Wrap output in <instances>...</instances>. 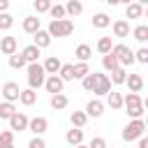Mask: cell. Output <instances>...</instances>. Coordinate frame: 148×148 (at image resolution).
I'll return each mask as SVG.
<instances>
[{
	"instance_id": "1",
	"label": "cell",
	"mask_w": 148,
	"mask_h": 148,
	"mask_svg": "<svg viewBox=\"0 0 148 148\" xmlns=\"http://www.w3.org/2000/svg\"><path fill=\"white\" fill-rule=\"evenodd\" d=\"M44 79H46V72L39 62H30L28 65V86L35 90V88H42L44 86Z\"/></svg>"
},
{
	"instance_id": "2",
	"label": "cell",
	"mask_w": 148,
	"mask_h": 148,
	"mask_svg": "<svg viewBox=\"0 0 148 148\" xmlns=\"http://www.w3.org/2000/svg\"><path fill=\"white\" fill-rule=\"evenodd\" d=\"M51 37H67V35H72L74 32V23L69 21V18H60V21H51V25H49V30H46Z\"/></svg>"
},
{
	"instance_id": "3",
	"label": "cell",
	"mask_w": 148,
	"mask_h": 148,
	"mask_svg": "<svg viewBox=\"0 0 148 148\" xmlns=\"http://www.w3.org/2000/svg\"><path fill=\"white\" fill-rule=\"evenodd\" d=\"M143 130H146V123H143L141 118H134V120H130V123L125 125L123 139H125V141H134V139L143 136Z\"/></svg>"
},
{
	"instance_id": "4",
	"label": "cell",
	"mask_w": 148,
	"mask_h": 148,
	"mask_svg": "<svg viewBox=\"0 0 148 148\" xmlns=\"http://www.w3.org/2000/svg\"><path fill=\"white\" fill-rule=\"evenodd\" d=\"M111 56L118 60L120 67H127V65L134 62V53H132L130 46H125V44H116V46H111Z\"/></svg>"
},
{
	"instance_id": "5",
	"label": "cell",
	"mask_w": 148,
	"mask_h": 148,
	"mask_svg": "<svg viewBox=\"0 0 148 148\" xmlns=\"http://www.w3.org/2000/svg\"><path fill=\"white\" fill-rule=\"evenodd\" d=\"M62 86H65V81H62L58 74H49V76L44 79V88H46L51 95H58V92H62Z\"/></svg>"
},
{
	"instance_id": "6",
	"label": "cell",
	"mask_w": 148,
	"mask_h": 148,
	"mask_svg": "<svg viewBox=\"0 0 148 148\" xmlns=\"http://www.w3.org/2000/svg\"><path fill=\"white\" fill-rule=\"evenodd\" d=\"M18 95H21V88H18V83H14V81H7L5 86H2V97H5V102H16L18 99Z\"/></svg>"
},
{
	"instance_id": "7",
	"label": "cell",
	"mask_w": 148,
	"mask_h": 148,
	"mask_svg": "<svg viewBox=\"0 0 148 148\" xmlns=\"http://www.w3.org/2000/svg\"><path fill=\"white\" fill-rule=\"evenodd\" d=\"M28 130H30L35 136H42V134L49 130V120H46V118H42V116H37V118L28 120Z\"/></svg>"
},
{
	"instance_id": "8",
	"label": "cell",
	"mask_w": 148,
	"mask_h": 148,
	"mask_svg": "<svg viewBox=\"0 0 148 148\" xmlns=\"http://www.w3.org/2000/svg\"><path fill=\"white\" fill-rule=\"evenodd\" d=\"M9 130H12V132H23V130H28V116L16 111V113L9 118Z\"/></svg>"
},
{
	"instance_id": "9",
	"label": "cell",
	"mask_w": 148,
	"mask_h": 148,
	"mask_svg": "<svg viewBox=\"0 0 148 148\" xmlns=\"http://www.w3.org/2000/svg\"><path fill=\"white\" fill-rule=\"evenodd\" d=\"M97 74V83H95V95H106L109 90H111V81H109V76L106 74H99V72H95Z\"/></svg>"
},
{
	"instance_id": "10",
	"label": "cell",
	"mask_w": 148,
	"mask_h": 148,
	"mask_svg": "<svg viewBox=\"0 0 148 148\" xmlns=\"http://www.w3.org/2000/svg\"><path fill=\"white\" fill-rule=\"evenodd\" d=\"M86 116H92V118H99L102 113H104V104L99 102V99H90L88 104H86V111H83Z\"/></svg>"
},
{
	"instance_id": "11",
	"label": "cell",
	"mask_w": 148,
	"mask_h": 148,
	"mask_svg": "<svg viewBox=\"0 0 148 148\" xmlns=\"http://www.w3.org/2000/svg\"><path fill=\"white\" fill-rule=\"evenodd\" d=\"M65 139H67L69 146H79V143H83V130L81 127H72V130H67Z\"/></svg>"
},
{
	"instance_id": "12",
	"label": "cell",
	"mask_w": 148,
	"mask_h": 148,
	"mask_svg": "<svg viewBox=\"0 0 148 148\" xmlns=\"http://www.w3.org/2000/svg\"><path fill=\"white\" fill-rule=\"evenodd\" d=\"M32 44H35V46L42 51V49H46V46L51 44V35H49L46 30H42V28H39V30L35 32V42H32Z\"/></svg>"
},
{
	"instance_id": "13",
	"label": "cell",
	"mask_w": 148,
	"mask_h": 148,
	"mask_svg": "<svg viewBox=\"0 0 148 148\" xmlns=\"http://www.w3.org/2000/svg\"><path fill=\"white\" fill-rule=\"evenodd\" d=\"M60 65H62V62H60V58H58V56H49V58L44 60V65H42V67H44V72H46V74H58Z\"/></svg>"
},
{
	"instance_id": "14",
	"label": "cell",
	"mask_w": 148,
	"mask_h": 148,
	"mask_svg": "<svg viewBox=\"0 0 148 148\" xmlns=\"http://www.w3.org/2000/svg\"><path fill=\"white\" fill-rule=\"evenodd\" d=\"M125 83L130 86V92H141V88H143V79H141V74H127Z\"/></svg>"
},
{
	"instance_id": "15",
	"label": "cell",
	"mask_w": 148,
	"mask_h": 148,
	"mask_svg": "<svg viewBox=\"0 0 148 148\" xmlns=\"http://www.w3.org/2000/svg\"><path fill=\"white\" fill-rule=\"evenodd\" d=\"M0 51L5 56L16 53V37H0Z\"/></svg>"
},
{
	"instance_id": "16",
	"label": "cell",
	"mask_w": 148,
	"mask_h": 148,
	"mask_svg": "<svg viewBox=\"0 0 148 148\" xmlns=\"http://www.w3.org/2000/svg\"><path fill=\"white\" fill-rule=\"evenodd\" d=\"M18 102H21L23 106H32V104L37 102V92H35L32 88H25V90H21V95H18Z\"/></svg>"
},
{
	"instance_id": "17",
	"label": "cell",
	"mask_w": 148,
	"mask_h": 148,
	"mask_svg": "<svg viewBox=\"0 0 148 148\" xmlns=\"http://www.w3.org/2000/svg\"><path fill=\"white\" fill-rule=\"evenodd\" d=\"M106 104H109L113 111L123 109V95H120V92H116V90H109V92H106Z\"/></svg>"
},
{
	"instance_id": "18",
	"label": "cell",
	"mask_w": 148,
	"mask_h": 148,
	"mask_svg": "<svg viewBox=\"0 0 148 148\" xmlns=\"http://www.w3.org/2000/svg\"><path fill=\"white\" fill-rule=\"evenodd\" d=\"M81 12H83L81 0H67V5H65V16H79Z\"/></svg>"
},
{
	"instance_id": "19",
	"label": "cell",
	"mask_w": 148,
	"mask_h": 148,
	"mask_svg": "<svg viewBox=\"0 0 148 148\" xmlns=\"http://www.w3.org/2000/svg\"><path fill=\"white\" fill-rule=\"evenodd\" d=\"M125 16H127V18H141V16H143V7H141L139 2H130V5L125 7Z\"/></svg>"
},
{
	"instance_id": "20",
	"label": "cell",
	"mask_w": 148,
	"mask_h": 148,
	"mask_svg": "<svg viewBox=\"0 0 148 148\" xmlns=\"http://www.w3.org/2000/svg\"><path fill=\"white\" fill-rule=\"evenodd\" d=\"M23 30H25L28 35H35V32L39 30V18H37V16H25V18H23Z\"/></svg>"
},
{
	"instance_id": "21",
	"label": "cell",
	"mask_w": 148,
	"mask_h": 148,
	"mask_svg": "<svg viewBox=\"0 0 148 148\" xmlns=\"http://www.w3.org/2000/svg\"><path fill=\"white\" fill-rule=\"evenodd\" d=\"M21 56L25 58L28 65H30V62H37V58H39V49H37L35 44H30V46H25V49L21 51Z\"/></svg>"
},
{
	"instance_id": "22",
	"label": "cell",
	"mask_w": 148,
	"mask_h": 148,
	"mask_svg": "<svg viewBox=\"0 0 148 148\" xmlns=\"http://www.w3.org/2000/svg\"><path fill=\"white\" fill-rule=\"evenodd\" d=\"M67 104H69L67 95H62V92H58V95H51V109H56V111H62Z\"/></svg>"
},
{
	"instance_id": "23",
	"label": "cell",
	"mask_w": 148,
	"mask_h": 148,
	"mask_svg": "<svg viewBox=\"0 0 148 148\" xmlns=\"http://www.w3.org/2000/svg\"><path fill=\"white\" fill-rule=\"evenodd\" d=\"M74 56L79 58V62H88V58L92 56V49H90L88 44H79L76 51H74Z\"/></svg>"
},
{
	"instance_id": "24",
	"label": "cell",
	"mask_w": 148,
	"mask_h": 148,
	"mask_svg": "<svg viewBox=\"0 0 148 148\" xmlns=\"http://www.w3.org/2000/svg\"><path fill=\"white\" fill-rule=\"evenodd\" d=\"M92 25H95V28H109V25H111V16L104 14V12H99V14L92 16Z\"/></svg>"
},
{
	"instance_id": "25",
	"label": "cell",
	"mask_w": 148,
	"mask_h": 148,
	"mask_svg": "<svg viewBox=\"0 0 148 148\" xmlns=\"http://www.w3.org/2000/svg\"><path fill=\"white\" fill-rule=\"evenodd\" d=\"M14 113H16V109L12 102H0V120H9Z\"/></svg>"
},
{
	"instance_id": "26",
	"label": "cell",
	"mask_w": 148,
	"mask_h": 148,
	"mask_svg": "<svg viewBox=\"0 0 148 148\" xmlns=\"http://www.w3.org/2000/svg\"><path fill=\"white\" fill-rule=\"evenodd\" d=\"M113 35L116 37H127L130 35V23L127 21H116L113 23Z\"/></svg>"
},
{
	"instance_id": "27",
	"label": "cell",
	"mask_w": 148,
	"mask_h": 148,
	"mask_svg": "<svg viewBox=\"0 0 148 148\" xmlns=\"http://www.w3.org/2000/svg\"><path fill=\"white\" fill-rule=\"evenodd\" d=\"M58 76L62 79V81H74V65H60V69H58Z\"/></svg>"
},
{
	"instance_id": "28",
	"label": "cell",
	"mask_w": 148,
	"mask_h": 148,
	"mask_svg": "<svg viewBox=\"0 0 148 148\" xmlns=\"http://www.w3.org/2000/svg\"><path fill=\"white\" fill-rule=\"evenodd\" d=\"M95 83H97V74H95V72H90V74H86V76L81 79V86H83V90H88V92L95 90Z\"/></svg>"
},
{
	"instance_id": "29",
	"label": "cell",
	"mask_w": 148,
	"mask_h": 148,
	"mask_svg": "<svg viewBox=\"0 0 148 148\" xmlns=\"http://www.w3.org/2000/svg\"><path fill=\"white\" fill-rule=\"evenodd\" d=\"M125 79H127V72H125V67H116V69L111 72V79H109V81L118 86V83H125Z\"/></svg>"
},
{
	"instance_id": "30",
	"label": "cell",
	"mask_w": 148,
	"mask_h": 148,
	"mask_svg": "<svg viewBox=\"0 0 148 148\" xmlns=\"http://www.w3.org/2000/svg\"><path fill=\"white\" fill-rule=\"evenodd\" d=\"M28 62H25V58L21 56V53H12L9 56V67L12 69H21V67H25Z\"/></svg>"
},
{
	"instance_id": "31",
	"label": "cell",
	"mask_w": 148,
	"mask_h": 148,
	"mask_svg": "<svg viewBox=\"0 0 148 148\" xmlns=\"http://www.w3.org/2000/svg\"><path fill=\"white\" fill-rule=\"evenodd\" d=\"M102 65H104V69H106V72H113L116 67H120V65H118V60L111 56V51H109V53H104V58H102Z\"/></svg>"
},
{
	"instance_id": "32",
	"label": "cell",
	"mask_w": 148,
	"mask_h": 148,
	"mask_svg": "<svg viewBox=\"0 0 148 148\" xmlns=\"http://www.w3.org/2000/svg\"><path fill=\"white\" fill-rule=\"evenodd\" d=\"M136 104H143L141 97H139V92H127V95L123 97V106H125V109H127V106H136Z\"/></svg>"
},
{
	"instance_id": "33",
	"label": "cell",
	"mask_w": 148,
	"mask_h": 148,
	"mask_svg": "<svg viewBox=\"0 0 148 148\" xmlns=\"http://www.w3.org/2000/svg\"><path fill=\"white\" fill-rule=\"evenodd\" d=\"M88 120V116L83 111H72V127H83Z\"/></svg>"
},
{
	"instance_id": "34",
	"label": "cell",
	"mask_w": 148,
	"mask_h": 148,
	"mask_svg": "<svg viewBox=\"0 0 148 148\" xmlns=\"http://www.w3.org/2000/svg\"><path fill=\"white\" fill-rule=\"evenodd\" d=\"M86 74H90L88 62H76V65H74V79H83Z\"/></svg>"
},
{
	"instance_id": "35",
	"label": "cell",
	"mask_w": 148,
	"mask_h": 148,
	"mask_svg": "<svg viewBox=\"0 0 148 148\" xmlns=\"http://www.w3.org/2000/svg\"><path fill=\"white\" fill-rule=\"evenodd\" d=\"M49 14L53 16V21H60V18H65V7L62 5H51L49 7Z\"/></svg>"
},
{
	"instance_id": "36",
	"label": "cell",
	"mask_w": 148,
	"mask_h": 148,
	"mask_svg": "<svg viewBox=\"0 0 148 148\" xmlns=\"http://www.w3.org/2000/svg\"><path fill=\"white\" fill-rule=\"evenodd\" d=\"M132 35H134L136 42H146V39H148V25H136Z\"/></svg>"
},
{
	"instance_id": "37",
	"label": "cell",
	"mask_w": 148,
	"mask_h": 148,
	"mask_svg": "<svg viewBox=\"0 0 148 148\" xmlns=\"http://www.w3.org/2000/svg\"><path fill=\"white\" fill-rule=\"evenodd\" d=\"M12 25H14V16L7 14V12H2L0 14V30H9Z\"/></svg>"
},
{
	"instance_id": "38",
	"label": "cell",
	"mask_w": 148,
	"mask_h": 148,
	"mask_svg": "<svg viewBox=\"0 0 148 148\" xmlns=\"http://www.w3.org/2000/svg\"><path fill=\"white\" fill-rule=\"evenodd\" d=\"M97 51L104 56V53H109L111 51V37H99V42H97Z\"/></svg>"
},
{
	"instance_id": "39",
	"label": "cell",
	"mask_w": 148,
	"mask_h": 148,
	"mask_svg": "<svg viewBox=\"0 0 148 148\" xmlns=\"http://www.w3.org/2000/svg\"><path fill=\"white\" fill-rule=\"evenodd\" d=\"M143 109H146L143 104H136V106H127V116H130L132 120H134V118H141V116H143Z\"/></svg>"
},
{
	"instance_id": "40",
	"label": "cell",
	"mask_w": 148,
	"mask_h": 148,
	"mask_svg": "<svg viewBox=\"0 0 148 148\" xmlns=\"http://www.w3.org/2000/svg\"><path fill=\"white\" fill-rule=\"evenodd\" d=\"M51 5H53L51 0H35V12L37 14H44V12H49Z\"/></svg>"
},
{
	"instance_id": "41",
	"label": "cell",
	"mask_w": 148,
	"mask_h": 148,
	"mask_svg": "<svg viewBox=\"0 0 148 148\" xmlns=\"http://www.w3.org/2000/svg\"><path fill=\"white\" fill-rule=\"evenodd\" d=\"M7 143H14V132L12 130L0 132V146H7Z\"/></svg>"
},
{
	"instance_id": "42",
	"label": "cell",
	"mask_w": 148,
	"mask_h": 148,
	"mask_svg": "<svg viewBox=\"0 0 148 148\" xmlns=\"http://www.w3.org/2000/svg\"><path fill=\"white\" fill-rule=\"evenodd\" d=\"M134 60H136V62H143V65H146V62H148V49H139V51L134 53Z\"/></svg>"
},
{
	"instance_id": "43",
	"label": "cell",
	"mask_w": 148,
	"mask_h": 148,
	"mask_svg": "<svg viewBox=\"0 0 148 148\" xmlns=\"http://www.w3.org/2000/svg\"><path fill=\"white\" fill-rule=\"evenodd\" d=\"M28 148H46V143H44V139H42V136H32V139H30V143H28Z\"/></svg>"
},
{
	"instance_id": "44",
	"label": "cell",
	"mask_w": 148,
	"mask_h": 148,
	"mask_svg": "<svg viewBox=\"0 0 148 148\" xmlns=\"http://www.w3.org/2000/svg\"><path fill=\"white\" fill-rule=\"evenodd\" d=\"M88 148H106V139H102V136H95L92 141H90V146Z\"/></svg>"
},
{
	"instance_id": "45",
	"label": "cell",
	"mask_w": 148,
	"mask_h": 148,
	"mask_svg": "<svg viewBox=\"0 0 148 148\" xmlns=\"http://www.w3.org/2000/svg\"><path fill=\"white\" fill-rule=\"evenodd\" d=\"M9 9V0H0V14Z\"/></svg>"
},
{
	"instance_id": "46",
	"label": "cell",
	"mask_w": 148,
	"mask_h": 148,
	"mask_svg": "<svg viewBox=\"0 0 148 148\" xmlns=\"http://www.w3.org/2000/svg\"><path fill=\"white\" fill-rule=\"evenodd\" d=\"M139 148H148V139L146 136H139Z\"/></svg>"
},
{
	"instance_id": "47",
	"label": "cell",
	"mask_w": 148,
	"mask_h": 148,
	"mask_svg": "<svg viewBox=\"0 0 148 148\" xmlns=\"http://www.w3.org/2000/svg\"><path fill=\"white\" fill-rule=\"evenodd\" d=\"M106 5H120V0H106Z\"/></svg>"
},
{
	"instance_id": "48",
	"label": "cell",
	"mask_w": 148,
	"mask_h": 148,
	"mask_svg": "<svg viewBox=\"0 0 148 148\" xmlns=\"http://www.w3.org/2000/svg\"><path fill=\"white\" fill-rule=\"evenodd\" d=\"M134 2H139L141 7H143V5H148V0H134Z\"/></svg>"
},
{
	"instance_id": "49",
	"label": "cell",
	"mask_w": 148,
	"mask_h": 148,
	"mask_svg": "<svg viewBox=\"0 0 148 148\" xmlns=\"http://www.w3.org/2000/svg\"><path fill=\"white\" fill-rule=\"evenodd\" d=\"M0 148H16L14 143H7V146H0Z\"/></svg>"
},
{
	"instance_id": "50",
	"label": "cell",
	"mask_w": 148,
	"mask_h": 148,
	"mask_svg": "<svg viewBox=\"0 0 148 148\" xmlns=\"http://www.w3.org/2000/svg\"><path fill=\"white\" fill-rule=\"evenodd\" d=\"M72 148H88V146H83V143H79V146H72Z\"/></svg>"
},
{
	"instance_id": "51",
	"label": "cell",
	"mask_w": 148,
	"mask_h": 148,
	"mask_svg": "<svg viewBox=\"0 0 148 148\" xmlns=\"http://www.w3.org/2000/svg\"><path fill=\"white\" fill-rule=\"evenodd\" d=\"M120 2H125V5H130V2H134V0H120Z\"/></svg>"
},
{
	"instance_id": "52",
	"label": "cell",
	"mask_w": 148,
	"mask_h": 148,
	"mask_svg": "<svg viewBox=\"0 0 148 148\" xmlns=\"http://www.w3.org/2000/svg\"><path fill=\"white\" fill-rule=\"evenodd\" d=\"M51 2H56V0H51Z\"/></svg>"
}]
</instances>
